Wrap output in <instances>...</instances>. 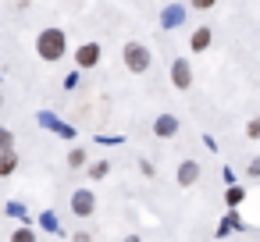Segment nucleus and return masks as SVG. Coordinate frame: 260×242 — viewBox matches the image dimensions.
<instances>
[{
    "mask_svg": "<svg viewBox=\"0 0 260 242\" xmlns=\"http://www.w3.org/2000/svg\"><path fill=\"white\" fill-rule=\"evenodd\" d=\"M36 54H40V61H47V64L64 61V54H68V32H64L61 25H47V29L36 36Z\"/></svg>",
    "mask_w": 260,
    "mask_h": 242,
    "instance_id": "1",
    "label": "nucleus"
},
{
    "mask_svg": "<svg viewBox=\"0 0 260 242\" xmlns=\"http://www.w3.org/2000/svg\"><path fill=\"white\" fill-rule=\"evenodd\" d=\"M121 61H125V68H128L132 75H146L150 64H153V54H150V47H146L143 40H128V43L121 47Z\"/></svg>",
    "mask_w": 260,
    "mask_h": 242,
    "instance_id": "2",
    "label": "nucleus"
},
{
    "mask_svg": "<svg viewBox=\"0 0 260 242\" xmlns=\"http://www.w3.org/2000/svg\"><path fill=\"white\" fill-rule=\"evenodd\" d=\"M185 18H189V4H178V0H171V4H164V8H160V29H164V32L182 29V25H185Z\"/></svg>",
    "mask_w": 260,
    "mask_h": 242,
    "instance_id": "3",
    "label": "nucleus"
},
{
    "mask_svg": "<svg viewBox=\"0 0 260 242\" xmlns=\"http://www.w3.org/2000/svg\"><path fill=\"white\" fill-rule=\"evenodd\" d=\"M100 57H104V47H100L96 40H89V43H82V47L75 50V68H79V72H93V68L100 64Z\"/></svg>",
    "mask_w": 260,
    "mask_h": 242,
    "instance_id": "4",
    "label": "nucleus"
},
{
    "mask_svg": "<svg viewBox=\"0 0 260 242\" xmlns=\"http://www.w3.org/2000/svg\"><path fill=\"white\" fill-rule=\"evenodd\" d=\"M192 79H196L192 75V61L189 57H171V86L185 93V89H192Z\"/></svg>",
    "mask_w": 260,
    "mask_h": 242,
    "instance_id": "5",
    "label": "nucleus"
},
{
    "mask_svg": "<svg viewBox=\"0 0 260 242\" xmlns=\"http://www.w3.org/2000/svg\"><path fill=\"white\" fill-rule=\"evenodd\" d=\"M72 214L75 217H93L96 214V196L89 189H75L72 192Z\"/></svg>",
    "mask_w": 260,
    "mask_h": 242,
    "instance_id": "6",
    "label": "nucleus"
},
{
    "mask_svg": "<svg viewBox=\"0 0 260 242\" xmlns=\"http://www.w3.org/2000/svg\"><path fill=\"white\" fill-rule=\"evenodd\" d=\"M200 175H203V167H200L196 160H182V164L175 167V182H178L182 189H192V185L200 182Z\"/></svg>",
    "mask_w": 260,
    "mask_h": 242,
    "instance_id": "7",
    "label": "nucleus"
},
{
    "mask_svg": "<svg viewBox=\"0 0 260 242\" xmlns=\"http://www.w3.org/2000/svg\"><path fill=\"white\" fill-rule=\"evenodd\" d=\"M210 47H214V29L210 25H200V29L189 32V50L192 54H207Z\"/></svg>",
    "mask_w": 260,
    "mask_h": 242,
    "instance_id": "8",
    "label": "nucleus"
},
{
    "mask_svg": "<svg viewBox=\"0 0 260 242\" xmlns=\"http://www.w3.org/2000/svg\"><path fill=\"white\" fill-rule=\"evenodd\" d=\"M178 128H182V121H178L175 114H157V118H153V135H157V139H175Z\"/></svg>",
    "mask_w": 260,
    "mask_h": 242,
    "instance_id": "9",
    "label": "nucleus"
},
{
    "mask_svg": "<svg viewBox=\"0 0 260 242\" xmlns=\"http://www.w3.org/2000/svg\"><path fill=\"white\" fill-rule=\"evenodd\" d=\"M36 118H40V125H43V128H50V132H57L61 139H75V128H72V125H64V121H57V118H54L50 111H40Z\"/></svg>",
    "mask_w": 260,
    "mask_h": 242,
    "instance_id": "10",
    "label": "nucleus"
},
{
    "mask_svg": "<svg viewBox=\"0 0 260 242\" xmlns=\"http://www.w3.org/2000/svg\"><path fill=\"white\" fill-rule=\"evenodd\" d=\"M239 228H242L239 214H235V210H228V214L217 221V231H214V235H217V238H228V235H232V231H239Z\"/></svg>",
    "mask_w": 260,
    "mask_h": 242,
    "instance_id": "11",
    "label": "nucleus"
},
{
    "mask_svg": "<svg viewBox=\"0 0 260 242\" xmlns=\"http://www.w3.org/2000/svg\"><path fill=\"white\" fill-rule=\"evenodd\" d=\"M36 224H40L43 231H50V235H64V228H61V217H57L54 210H43V214L36 217Z\"/></svg>",
    "mask_w": 260,
    "mask_h": 242,
    "instance_id": "12",
    "label": "nucleus"
},
{
    "mask_svg": "<svg viewBox=\"0 0 260 242\" xmlns=\"http://www.w3.org/2000/svg\"><path fill=\"white\" fill-rule=\"evenodd\" d=\"M18 171V153L15 150H0V178H11Z\"/></svg>",
    "mask_w": 260,
    "mask_h": 242,
    "instance_id": "13",
    "label": "nucleus"
},
{
    "mask_svg": "<svg viewBox=\"0 0 260 242\" xmlns=\"http://www.w3.org/2000/svg\"><path fill=\"white\" fill-rule=\"evenodd\" d=\"M4 214H8V217H15V221H22V224H36V221L29 217V210H25V203H22V199H8Z\"/></svg>",
    "mask_w": 260,
    "mask_h": 242,
    "instance_id": "14",
    "label": "nucleus"
},
{
    "mask_svg": "<svg viewBox=\"0 0 260 242\" xmlns=\"http://www.w3.org/2000/svg\"><path fill=\"white\" fill-rule=\"evenodd\" d=\"M8 242H40V231H36V224H18Z\"/></svg>",
    "mask_w": 260,
    "mask_h": 242,
    "instance_id": "15",
    "label": "nucleus"
},
{
    "mask_svg": "<svg viewBox=\"0 0 260 242\" xmlns=\"http://www.w3.org/2000/svg\"><path fill=\"white\" fill-rule=\"evenodd\" d=\"M86 160H89V153H86V146H72V150H68V157H64V164H68L72 171H79V167H86Z\"/></svg>",
    "mask_w": 260,
    "mask_h": 242,
    "instance_id": "16",
    "label": "nucleus"
},
{
    "mask_svg": "<svg viewBox=\"0 0 260 242\" xmlns=\"http://www.w3.org/2000/svg\"><path fill=\"white\" fill-rule=\"evenodd\" d=\"M242 199H246V189H242V185H224V203H228V210H239Z\"/></svg>",
    "mask_w": 260,
    "mask_h": 242,
    "instance_id": "17",
    "label": "nucleus"
},
{
    "mask_svg": "<svg viewBox=\"0 0 260 242\" xmlns=\"http://www.w3.org/2000/svg\"><path fill=\"white\" fill-rule=\"evenodd\" d=\"M86 175H89L93 182H100V178H107V175H111V160H93Z\"/></svg>",
    "mask_w": 260,
    "mask_h": 242,
    "instance_id": "18",
    "label": "nucleus"
},
{
    "mask_svg": "<svg viewBox=\"0 0 260 242\" xmlns=\"http://www.w3.org/2000/svg\"><path fill=\"white\" fill-rule=\"evenodd\" d=\"M0 150H15V132L4 125V128H0Z\"/></svg>",
    "mask_w": 260,
    "mask_h": 242,
    "instance_id": "19",
    "label": "nucleus"
},
{
    "mask_svg": "<svg viewBox=\"0 0 260 242\" xmlns=\"http://www.w3.org/2000/svg\"><path fill=\"white\" fill-rule=\"evenodd\" d=\"M246 139H260V114L246 121Z\"/></svg>",
    "mask_w": 260,
    "mask_h": 242,
    "instance_id": "20",
    "label": "nucleus"
},
{
    "mask_svg": "<svg viewBox=\"0 0 260 242\" xmlns=\"http://www.w3.org/2000/svg\"><path fill=\"white\" fill-rule=\"evenodd\" d=\"M221 0H189V8L192 11H210V8H217Z\"/></svg>",
    "mask_w": 260,
    "mask_h": 242,
    "instance_id": "21",
    "label": "nucleus"
},
{
    "mask_svg": "<svg viewBox=\"0 0 260 242\" xmlns=\"http://www.w3.org/2000/svg\"><path fill=\"white\" fill-rule=\"evenodd\" d=\"M139 175H143V178H157V167H153V160H146V157H143V160H139Z\"/></svg>",
    "mask_w": 260,
    "mask_h": 242,
    "instance_id": "22",
    "label": "nucleus"
},
{
    "mask_svg": "<svg viewBox=\"0 0 260 242\" xmlns=\"http://www.w3.org/2000/svg\"><path fill=\"white\" fill-rule=\"evenodd\" d=\"M79 79H82V72H79V68H75V72H68V75H64V89H75V86H79Z\"/></svg>",
    "mask_w": 260,
    "mask_h": 242,
    "instance_id": "23",
    "label": "nucleus"
},
{
    "mask_svg": "<svg viewBox=\"0 0 260 242\" xmlns=\"http://www.w3.org/2000/svg\"><path fill=\"white\" fill-rule=\"evenodd\" d=\"M246 175H249V178H260V153H256V157L246 164Z\"/></svg>",
    "mask_w": 260,
    "mask_h": 242,
    "instance_id": "24",
    "label": "nucleus"
},
{
    "mask_svg": "<svg viewBox=\"0 0 260 242\" xmlns=\"http://www.w3.org/2000/svg\"><path fill=\"white\" fill-rule=\"evenodd\" d=\"M221 178H224V185H239V182H235V178H239V175H235V171H232V167H224V171H221Z\"/></svg>",
    "mask_w": 260,
    "mask_h": 242,
    "instance_id": "25",
    "label": "nucleus"
},
{
    "mask_svg": "<svg viewBox=\"0 0 260 242\" xmlns=\"http://www.w3.org/2000/svg\"><path fill=\"white\" fill-rule=\"evenodd\" d=\"M72 242H93V235H89V231H75Z\"/></svg>",
    "mask_w": 260,
    "mask_h": 242,
    "instance_id": "26",
    "label": "nucleus"
},
{
    "mask_svg": "<svg viewBox=\"0 0 260 242\" xmlns=\"http://www.w3.org/2000/svg\"><path fill=\"white\" fill-rule=\"evenodd\" d=\"M125 242H143V238H139V235L132 231V235H125Z\"/></svg>",
    "mask_w": 260,
    "mask_h": 242,
    "instance_id": "27",
    "label": "nucleus"
}]
</instances>
